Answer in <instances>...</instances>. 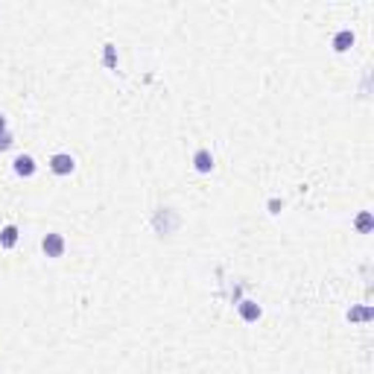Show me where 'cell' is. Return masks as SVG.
Wrapping results in <instances>:
<instances>
[{"label": "cell", "instance_id": "obj_5", "mask_svg": "<svg viewBox=\"0 0 374 374\" xmlns=\"http://www.w3.org/2000/svg\"><path fill=\"white\" fill-rule=\"evenodd\" d=\"M351 44H354V32H351V29H342V32L333 38V50H336V53H345Z\"/></svg>", "mask_w": 374, "mask_h": 374}, {"label": "cell", "instance_id": "obj_11", "mask_svg": "<svg viewBox=\"0 0 374 374\" xmlns=\"http://www.w3.org/2000/svg\"><path fill=\"white\" fill-rule=\"evenodd\" d=\"M9 146H12V135L3 132V135H0V149H9Z\"/></svg>", "mask_w": 374, "mask_h": 374}, {"label": "cell", "instance_id": "obj_4", "mask_svg": "<svg viewBox=\"0 0 374 374\" xmlns=\"http://www.w3.org/2000/svg\"><path fill=\"white\" fill-rule=\"evenodd\" d=\"M15 173L18 175H32L35 173V161H32L29 155H18L15 158Z\"/></svg>", "mask_w": 374, "mask_h": 374}, {"label": "cell", "instance_id": "obj_9", "mask_svg": "<svg viewBox=\"0 0 374 374\" xmlns=\"http://www.w3.org/2000/svg\"><path fill=\"white\" fill-rule=\"evenodd\" d=\"M105 64L114 67V44H105Z\"/></svg>", "mask_w": 374, "mask_h": 374}, {"label": "cell", "instance_id": "obj_1", "mask_svg": "<svg viewBox=\"0 0 374 374\" xmlns=\"http://www.w3.org/2000/svg\"><path fill=\"white\" fill-rule=\"evenodd\" d=\"M41 246H44L47 257H62V252H64V237H62V234H47Z\"/></svg>", "mask_w": 374, "mask_h": 374}, {"label": "cell", "instance_id": "obj_7", "mask_svg": "<svg viewBox=\"0 0 374 374\" xmlns=\"http://www.w3.org/2000/svg\"><path fill=\"white\" fill-rule=\"evenodd\" d=\"M15 243H18V228H15V225H6V228L0 231V246L12 248Z\"/></svg>", "mask_w": 374, "mask_h": 374}, {"label": "cell", "instance_id": "obj_3", "mask_svg": "<svg viewBox=\"0 0 374 374\" xmlns=\"http://www.w3.org/2000/svg\"><path fill=\"white\" fill-rule=\"evenodd\" d=\"M193 167H196L199 173H210V170H213V158H210L208 149H199V152L193 155Z\"/></svg>", "mask_w": 374, "mask_h": 374}, {"label": "cell", "instance_id": "obj_6", "mask_svg": "<svg viewBox=\"0 0 374 374\" xmlns=\"http://www.w3.org/2000/svg\"><path fill=\"white\" fill-rule=\"evenodd\" d=\"M240 316L246 322H257L260 319V307L255 301H240Z\"/></svg>", "mask_w": 374, "mask_h": 374}, {"label": "cell", "instance_id": "obj_10", "mask_svg": "<svg viewBox=\"0 0 374 374\" xmlns=\"http://www.w3.org/2000/svg\"><path fill=\"white\" fill-rule=\"evenodd\" d=\"M371 316V310H351L348 313V319H368Z\"/></svg>", "mask_w": 374, "mask_h": 374}, {"label": "cell", "instance_id": "obj_8", "mask_svg": "<svg viewBox=\"0 0 374 374\" xmlns=\"http://www.w3.org/2000/svg\"><path fill=\"white\" fill-rule=\"evenodd\" d=\"M357 225H360V231H368V228H371V217H368V213H363V217L357 219Z\"/></svg>", "mask_w": 374, "mask_h": 374}, {"label": "cell", "instance_id": "obj_2", "mask_svg": "<svg viewBox=\"0 0 374 374\" xmlns=\"http://www.w3.org/2000/svg\"><path fill=\"white\" fill-rule=\"evenodd\" d=\"M50 167H53V173L67 175V173H73V158H70V155H64V152H59V155L50 158Z\"/></svg>", "mask_w": 374, "mask_h": 374}, {"label": "cell", "instance_id": "obj_12", "mask_svg": "<svg viewBox=\"0 0 374 374\" xmlns=\"http://www.w3.org/2000/svg\"><path fill=\"white\" fill-rule=\"evenodd\" d=\"M3 132H6V117L0 114V135H3Z\"/></svg>", "mask_w": 374, "mask_h": 374}]
</instances>
